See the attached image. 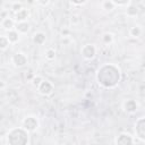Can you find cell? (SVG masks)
<instances>
[{"label": "cell", "instance_id": "15", "mask_svg": "<svg viewBox=\"0 0 145 145\" xmlns=\"http://www.w3.org/2000/svg\"><path fill=\"white\" fill-rule=\"evenodd\" d=\"M126 15L128 17H135L138 15V8L134 5H128L127 9H126Z\"/></svg>", "mask_w": 145, "mask_h": 145}, {"label": "cell", "instance_id": "12", "mask_svg": "<svg viewBox=\"0 0 145 145\" xmlns=\"http://www.w3.org/2000/svg\"><path fill=\"white\" fill-rule=\"evenodd\" d=\"M19 34H20V33H19L16 28H14V29H9V31H7L6 36L8 37V40L10 41L11 44H15V43H17V42L19 41Z\"/></svg>", "mask_w": 145, "mask_h": 145}, {"label": "cell", "instance_id": "8", "mask_svg": "<svg viewBox=\"0 0 145 145\" xmlns=\"http://www.w3.org/2000/svg\"><path fill=\"white\" fill-rule=\"evenodd\" d=\"M136 140L133 138V136L128 133H121L117 136V138L114 139V143L118 145H130L134 144Z\"/></svg>", "mask_w": 145, "mask_h": 145}, {"label": "cell", "instance_id": "18", "mask_svg": "<svg viewBox=\"0 0 145 145\" xmlns=\"http://www.w3.org/2000/svg\"><path fill=\"white\" fill-rule=\"evenodd\" d=\"M129 34H130V36H133V37H139L140 36V34H142V28L139 27V26H133L130 29H129Z\"/></svg>", "mask_w": 145, "mask_h": 145}, {"label": "cell", "instance_id": "17", "mask_svg": "<svg viewBox=\"0 0 145 145\" xmlns=\"http://www.w3.org/2000/svg\"><path fill=\"white\" fill-rule=\"evenodd\" d=\"M117 6L112 2V0H103L102 1V9L105 11H112Z\"/></svg>", "mask_w": 145, "mask_h": 145}, {"label": "cell", "instance_id": "14", "mask_svg": "<svg viewBox=\"0 0 145 145\" xmlns=\"http://www.w3.org/2000/svg\"><path fill=\"white\" fill-rule=\"evenodd\" d=\"M15 28H16L20 34H26V33L29 31L31 25H29L27 22H19V23H16Z\"/></svg>", "mask_w": 145, "mask_h": 145}, {"label": "cell", "instance_id": "20", "mask_svg": "<svg viewBox=\"0 0 145 145\" xmlns=\"http://www.w3.org/2000/svg\"><path fill=\"white\" fill-rule=\"evenodd\" d=\"M54 58H56V51L51 48L48 49L45 51V59L49 60V61H52V60H54Z\"/></svg>", "mask_w": 145, "mask_h": 145}, {"label": "cell", "instance_id": "3", "mask_svg": "<svg viewBox=\"0 0 145 145\" xmlns=\"http://www.w3.org/2000/svg\"><path fill=\"white\" fill-rule=\"evenodd\" d=\"M39 120L34 116H27L22 120V127H24L27 131L33 133L39 128Z\"/></svg>", "mask_w": 145, "mask_h": 145}, {"label": "cell", "instance_id": "10", "mask_svg": "<svg viewBox=\"0 0 145 145\" xmlns=\"http://www.w3.org/2000/svg\"><path fill=\"white\" fill-rule=\"evenodd\" d=\"M15 20L16 23L19 22H27V19L29 18V10L26 8H22L20 10H18L17 12H15Z\"/></svg>", "mask_w": 145, "mask_h": 145}, {"label": "cell", "instance_id": "5", "mask_svg": "<svg viewBox=\"0 0 145 145\" xmlns=\"http://www.w3.org/2000/svg\"><path fill=\"white\" fill-rule=\"evenodd\" d=\"M39 94H41L42 96H49L53 93V89H54V86L53 84L50 82V80H46V79H43L41 82V84L36 87Z\"/></svg>", "mask_w": 145, "mask_h": 145}, {"label": "cell", "instance_id": "19", "mask_svg": "<svg viewBox=\"0 0 145 145\" xmlns=\"http://www.w3.org/2000/svg\"><path fill=\"white\" fill-rule=\"evenodd\" d=\"M102 41H103V43H105V44L112 43V42H113V34H111V33H104V34L102 35Z\"/></svg>", "mask_w": 145, "mask_h": 145}, {"label": "cell", "instance_id": "23", "mask_svg": "<svg viewBox=\"0 0 145 145\" xmlns=\"http://www.w3.org/2000/svg\"><path fill=\"white\" fill-rule=\"evenodd\" d=\"M22 8H23V6H22L20 2H15V3H12V6H11V10H12L14 12H17V11L20 10Z\"/></svg>", "mask_w": 145, "mask_h": 145}, {"label": "cell", "instance_id": "22", "mask_svg": "<svg viewBox=\"0 0 145 145\" xmlns=\"http://www.w3.org/2000/svg\"><path fill=\"white\" fill-rule=\"evenodd\" d=\"M43 80V78L41 77V76H39V75H36V76H34L33 78H32V84L35 86V87H37L40 84H41V82Z\"/></svg>", "mask_w": 145, "mask_h": 145}, {"label": "cell", "instance_id": "7", "mask_svg": "<svg viewBox=\"0 0 145 145\" xmlns=\"http://www.w3.org/2000/svg\"><path fill=\"white\" fill-rule=\"evenodd\" d=\"M11 62L14 63L15 67H17V68H23V67H25V66L27 65L28 58H27V56H26L25 53H23V52H17V53H15V54L11 57Z\"/></svg>", "mask_w": 145, "mask_h": 145}, {"label": "cell", "instance_id": "2", "mask_svg": "<svg viewBox=\"0 0 145 145\" xmlns=\"http://www.w3.org/2000/svg\"><path fill=\"white\" fill-rule=\"evenodd\" d=\"M28 133L24 127L12 128L7 133L6 142L8 145H26L29 142Z\"/></svg>", "mask_w": 145, "mask_h": 145}, {"label": "cell", "instance_id": "13", "mask_svg": "<svg viewBox=\"0 0 145 145\" xmlns=\"http://www.w3.org/2000/svg\"><path fill=\"white\" fill-rule=\"evenodd\" d=\"M32 40L36 45H43L45 43V41H46V36H45V34L43 32H36L33 35Z\"/></svg>", "mask_w": 145, "mask_h": 145}, {"label": "cell", "instance_id": "11", "mask_svg": "<svg viewBox=\"0 0 145 145\" xmlns=\"http://www.w3.org/2000/svg\"><path fill=\"white\" fill-rule=\"evenodd\" d=\"M15 26H16V20L15 19L10 18L9 16L6 17V18H2V20H1V27H2V29H5V31L14 29Z\"/></svg>", "mask_w": 145, "mask_h": 145}, {"label": "cell", "instance_id": "21", "mask_svg": "<svg viewBox=\"0 0 145 145\" xmlns=\"http://www.w3.org/2000/svg\"><path fill=\"white\" fill-rule=\"evenodd\" d=\"M131 0H112V2L118 6V7H123V6H128L130 3Z\"/></svg>", "mask_w": 145, "mask_h": 145}, {"label": "cell", "instance_id": "4", "mask_svg": "<svg viewBox=\"0 0 145 145\" xmlns=\"http://www.w3.org/2000/svg\"><path fill=\"white\" fill-rule=\"evenodd\" d=\"M80 54L85 60H93L96 56V48L94 44L87 43L82 46L80 49Z\"/></svg>", "mask_w": 145, "mask_h": 145}, {"label": "cell", "instance_id": "25", "mask_svg": "<svg viewBox=\"0 0 145 145\" xmlns=\"http://www.w3.org/2000/svg\"><path fill=\"white\" fill-rule=\"evenodd\" d=\"M36 2L41 6H48L50 3V0H36Z\"/></svg>", "mask_w": 145, "mask_h": 145}, {"label": "cell", "instance_id": "24", "mask_svg": "<svg viewBox=\"0 0 145 145\" xmlns=\"http://www.w3.org/2000/svg\"><path fill=\"white\" fill-rule=\"evenodd\" d=\"M69 1L75 6H82V5H85L88 0H69Z\"/></svg>", "mask_w": 145, "mask_h": 145}, {"label": "cell", "instance_id": "9", "mask_svg": "<svg viewBox=\"0 0 145 145\" xmlns=\"http://www.w3.org/2000/svg\"><path fill=\"white\" fill-rule=\"evenodd\" d=\"M123 109L128 113H135L138 110V103L136 102V100L128 99L123 102Z\"/></svg>", "mask_w": 145, "mask_h": 145}, {"label": "cell", "instance_id": "6", "mask_svg": "<svg viewBox=\"0 0 145 145\" xmlns=\"http://www.w3.org/2000/svg\"><path fill=\"white\" fill-rule=\"evenodd\" d=\"M134 130H135V136L142 142H145V117H142L136 120Z\"/></svg>", "mask_w": 145, "mask_h": 145}, {"label": "cell", "instance_id": "1", "mask_svg": "<svg viewBox=\"0 0 145 145\" xmlns=\"http://www.w3.org/2000/svg\"><path fill=\"white\" fill-rule=\"evenodd\" d=\"M96 80L104 88H114L121 80L120 68L114 63L102 65L96 72Z\"/></svg>", "mask_w": 145, "mask_h": 145}, {"label": "cell", "instance_id": "16", "mask_svg": "<svg viewBox=\"0 0 145 145\" xmlns=\"http://www.w3.org/2000/svg\"><path fill=\"white\" fill-rule=\"evenodd\" d=\"M10 41L8 40V37L6 35H1L0 37V50L1 51H6L9 46H10Z\"/></svg>", "mask_w": 145, "mask_h": 145}]
</instances>
